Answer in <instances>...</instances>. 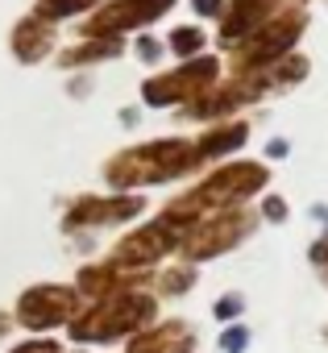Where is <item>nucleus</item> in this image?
Listing matches in <instances>:
<instances>
[{
    "mask_svg": "<svg viewBox=\"0 0 328 353\" xmlns=\"http://www.w3.org/2000/svg\"><path fill=\"white\" fill-rule=\"evenodd\" d=\"M278 9V0H229L221 17V46H241L254 30H262Z\"/></svg>",
    "mask_w": 328,
    "mask_h": 353,
    "instance_id": "nucleus-13",
    "label": "nucleus"
},
{
    "mask_svg": "<svg viewBox=\"0 0 328 353\" xmlns=\"http://www.w3.org/2000/svg\"><path fill=\"white\" fill-rule=\"evenodd\" d=\"M324 341H328V328H324Z\"/></svg>",
    "mask_w": 328,
    "mask_h": 353,
    "instance_id": "nucleus-31",
    "label": "nucleus"
},
{
    "mask_svg": "<svg viewBox=\"0 0 328 353\" xmlns=\"http://www.w3.org/2000/svg\"><path fill=\"white\" fill-rule=\"evenodd\" d=\"M307 258H311V266H316V270H324V279H328V237H320V241L307 250Z\"/></svg>",
    "mask_w": 328,
    "mask_h": 353,
    "instance_id": "nucleus-26",
    "label": "nucleus"
},
{
    "mask_svg": "<svg viewBox=\"0 0 328 353\" xmlns=\"http://www.w3.org/2000/svg\"><path fill=\"white\" fill-rule=\"evenodd\" d=\"M204 42H208V34H204L200 26H175L171 38H167V50L187 63V59H200V54H204Z\"/></svg>",
    "mask_w": 328,
    "mask_h": 353,
    "instance_id": "nucleus-18",
    "label": "nucleus"
},
{
    "mask_svg": "<svg viewBox=\"0 0 328 353\" xmlns=\"http://www.w3.org/2000/svg\"><path fill=\"white\" fill-rule=\"evenodd\" d=\"M200 332L192 328V320L183 316H158L154 324H145L141 332H133L121 353H196Z\"/></svg>",
    "mask_w": 328,
    "mask_h": 353,
    "instance_id": "nucleus-11",
    "label": "nucleus"
},
{
    "mask_svg": "<svg viewBox=\"0 0 328 353\" xmlns=\"http://www.w3.org/2000/svg\"><path fill=\"white\" fill-rule=\"evenodd\" d=\"M171 9H175V0H104L96 13L83 17L79 34L83 38H121L125 42V34L154 26L162 13H171Z\"/></svg>",
    "mask_w": 328,
    "mask_h": 353,
    "instance_id": "nucleus-10",
    "label": "nucleus"
},
{
    "mask_svg": "<svg viewBox=\"0 0 328 353\" xmlns=\"http://www.w3.org/2000/svg\"><path fill=\"white\" fill-rule=\"evenodd\" d=\"M192 9H196L200 17H225L229 0H192Z\"/></svg>",
    "mask_w": 328,
    "mask_h": 353,
    "instance_id": "nucleus-25",
    "label": "nucleus"
},
{
    "mask_svg": "<svg viewBox=\"0 0 328 353\" xmlns=\"http://www.w3.org/2000/svg\"><path fill=\"white\" fill-rule=\"evenodd\" d=\"M183 241H187V229L175 225V221H167V216L158 212L154 221H145V225H137V229H125V233L108 245L104 262H112L121 274H154L158 262L171 258V254H179Z\"/></svg>",
    "mask_w": 328,
    "mask_h": 353,
    "instance_id": "nucleus-4",
    "label": "nucleus"
},
{
    "mask_svg": "<svg viewBox=\"0 0 328 353\" xmlns=\"http://www.w3.org/2000/svg\"><path fill=\"white\" fill-rule=\"evenodd\" d=\"M54 46H59V30H54V21H46V17H38V13H25V17L13 26V34H9V50H13V59L25 63V67L46 63V59L54 54Z\"/></svg>",
    "mask_w": 328,
    "mask_h": 353,
    "instance_id": "nucleus-12",
    "label": "nucleus"
},
{
    "mask_svg": "<svg viewBox=\"0 0 328 353\" xmlns=\"http://www.w3.org/2000/svg\"><path fill=\"white\" fill-rule=\"evenodd\" d=\"M249 341H254V332L237 320V324H225V328H221L216 349H221V353H245V349H249Z\"/></svg>",
    "mask_w": 328,
    "mask_h": 353,
    "instance_id": "nucleus-20",
    "label": "nucleus"
},
{
    "mask_svg": "<svg viewBox=\"0 0 328 353\" xmlns=\"http://www.w3.org/2000/svg\"><path fill=\"white\" fill-rule=\"evenodd\" d=\"M254 225H258V216H254V212H245V208L212 212V216H204V221L187 233V241L179 245V262H192V266L212 262V258H221V254L237 250V245L254 233Z\"/></svg>",
    "mask_w": 328,
    "mask_h": 353,
    "instance_id": "nucleus-9",
    "label": "nucleus"
},
{
    "mask_svg": "<svg viewBox=\"0 0 328 353\" xmlns=\"http://www.w3.org/2000/svg\"><path fill=\"white\" fill-rule=\"evenodd\" d=\"M83 312V299L71 283H54V279H42V283H30L17 303H13V320H17V332L25 336H54L63 332L75 316Z\"/></svg>",
    "mask_w": 328,
    "mask_h": 353,
    "instance_id": "nucleus-5",
    "label": "nucleus"
},
{
    "mask_svg": "<svg viewBox=\"0 0 328 353\" xmlns=\"http://www.w3.org/2000/svg\"><path fill=\"white\" fill-rule=\"evenodd\" d=\"M104 5V0H38V17H46V21H67V17H88V13H96Z\"/></svg>",
    "mask_w": 328,
    "mask_h": 353,
    "instance_id": "nucleus-17",
    "label": "nucleus"
},
{
    "mask_svg": "<svg viewBox=\"0 0 328 353\" xmlns=\"http://www.w3.org/2000/svg\"><path fill=\"white\" fill-rule=\"evenodd\" d=\"M121 54H125L121 38H83V42L59 50V67L63 71H83V67H96V63H108V59H121Z\"/></svg>",
    "mask_w": 328,
    "mask_h": 353,
    "instance_id": "nucleus-14",
    "label": "nucleus"
},
{
    "mask_svg": "<svg viewBox=\"0 0 328 353\" xmlns=\"http://www.w3.org/2000/svg\"><path fill=\"white\" fill-rule=\"evenodd\" d=\"M196 283H200V266H192V262H171V266H158V270H154L150 291H154L158 299H183V295H192Z\"/></svg>",
    "mask_w": 328,
    "mask_h": 353,
    "instance_id": "nucleus-16",
    "label": "nucleus"
},
{
    "mask_svg": "<svg viewBox=\"0 0 328 353\" xmlns=\"http://www.w3.org/2000/svg\"><path fill=\"white\" fill-rule=\"evenodd\" d=\"M266 183H270V170H266L262 162H225V166H216L212 174H204V179H200L187 196L171 200L167 208H162V216L175 221V225H183V229L192 233L204 216L241 208V204H245L249 196H258Z\"/></svg>",
    "mask_w": 328,
    "mask_h": 353,
    "instance_id": "nucleus-3",
    "label": "nucleus"
},
{
    "mask_svg": "<svg viewBox=\"0 0 328 353\" xmlns=\"http://www.w3.org/2000/svg\"><path fill=\"white\" fill-rule=\"evenodd\" d=\"M262 221L283 225V221H287V200H283V196H266V200H262Z\"/></svg>",
    "mask_w": 328,
    "mask_h": 353,
    "instance_id": "nucleus-24",
    "label": "nucleus"
},
{
    "mask_svg": "<svg viewBox=\"0 0 328 353\" xmlns=\"http://www.w3.org/2000/svg\"><path fill=\"white\" fill-rule=\"evenodd\" d=\"M287 154H291V141H287V137L266 141V158H287Z\"/></svg>",
    "mask_w": 328,
    "mask_h": 353,
    "instance_id": "nucleus-29",
    "label": "nucleus"
},
{
    "mask_svg": "<svg viewBox=\"0 0 328 353\" xmlns=\"http://www.w3.org/2000/svg\"><path fill=\"white\" fill-rule=\"evenodd\" d=\"M5 353H67V341L63 336H21Z\"/></svg>",
    "mask_w": 328,
    "mask_h": 353,
    "instance_id": "nucleus-21",
    "label": "nucleus"
},
{
    "mask_svg": "<svg viewBox=\"0 0 328 353\" xmlns=\"http://www.w3.org/2000/svg\"><path fill=\"white\" fill-rule=\"evenodd\" d=\"M221 79V59L212 54H200V59H187L179 63L175 71H162V75H150L141 83V100L150 108H175V104H192L200 100L204 92H212Z\"/></svg>",
    "mask_w": 328,
    "mask_h": 353,
    "instance_id": "nucleus-6",
    "label": "nucleus"
},
{
    "mask_svg": "<svg viewBox=\"0 0 328 353\" xmlns=\"http://www.w3.org/2000/svg\"><path fill=\"white\" fill-rule=\"evenodd\" d=\"M92 92V75H75L71 83H67V96H75V100H83Z\"/></svg>",
    "mask_w": 328,
    "mask_h": 353,
    "instance_id": "nucleus-28",
    "label": "nucleus"
},
{
    "mask_svg": "<svg viewBox=\"0 0 328 353\" xmlns=\"http://www.w3.org/2000/svg\"><path fill=\"white\" fill-rule=\"evenodd\" d=\"M241 312H245V299H241L237 291H229V295H221V299L212 303V320H216V324H237Z\"/></svg>",
    "mask_w": 328,
    "mask_h": 353,
    "instance_id": "nucleus-22",
    "label": "nucleus"
},
{
    "mask_svg": "<svg viewBox=\"0 0 328 353\" xmlns=\"http://www.w3.org/2000/svg\"><path fill=\"white\" fill-rule=\"evenodd\" d=\"M137 121H141V108H121V125L125 129H133Z\"/></svg>",
    "mask_w": 328,
    "mask_h": 353,
    "instance_id": "nucleus-30",
    "label": "nucleus"
},
{
    "mask_svg": "<svg viewBox=\"0 0 328 353\" xmlns=\"http://www.w3.org/2000/svg\"><path fill=\"white\" fill-rule=\"evenodd\" d=\"M17 332V320H13V307H5V303H0V345H5L9 336Z\"/></svg>",
    "mask_w": 328,
    "mask_h": 353,
    "instance_id": "nucleus-27",
    "label": "nucleus"
},
{
    "mask_svg": "<svg viewBox=\"0 0 328 353\" xmlns=\"http://www.w3.org/2000/svg\"><path fill=\"white\" fill-rule=\"evenodd\" d=\"M245 141H249V125H245V121H225V125H212V129L196 141L200 166H204V162H216V158H225V154H237Z\"/></svg>",
    "mask_w": 328,
    "mask_h": 353,
    "instance_id": "nucleus-15",
    "label": "nucleus"
},
{
    "mask_svg": "<svg viewBox=\"0 0 328 353\" xmlns=\"http://www.w3.org/2000/svg\"><path fill=\"white\" fill-rule=\"evenodd\" d=\"M303 75H307V59H303V54H287V59H278L274 67H266L270 88H291V83H299Z\"/></svg>",
    "mask_w": 328,
    "mask_h": 353,
    "instance_id": "nucleus-19",
    "label": "nucleus"
},
{
    "mask_svg": "<svg viewBox=\"0 0 328 353\" xmlns=\"http://www.w3.org/2000/svg\"><path fill=\"white\" fill-rule=\"evenodd\" d=\"M303 26H307V13H303V9L274 13V17H270L262 30H254V34H249V38L237 46V54H233V67H237V75L266 71V67H274L278 59H287V54H291V46L299 42Z\"/></svg>",
    "mask_w": 328,
    "mask_h": 353,
    "instance_id": "nucleus-7",
    "label": "nucleus"
},
{
    "mask_svg": "<svg viewBox=\"0 0 328 353\" xmlns=\"http://www.w3.org/2000/svg\"><path fill=\"white\" fill-rule=\"evenodd\" d=\"M145 212V196H133V192H112V196H75L67 208H63V233L75 237V233H100V229H121L129 221H137Z\"/></svg>",
    "mask_w": 328,
    "mask_h": 353,
    "instance_id": "nucleus-8",
    "label": "nucleus"
},
{
    "mask_svg": "<svg viewBox=\"0 0 328 353\" xmlns=\"http://www.w3.org/2000/svg\"><path fill=\"white\" fill-rule=\"evenodd\" d=\"M200 166L196 141L187 137H154L141 145H125L104 162V183L112 192H137V188H158L175 183Z\"/></svg>",
    "mask_w": 328,
    "mask_h": 353,
    "instance_id": "nucleus-2",
    "label": "nucleus"
},
{
    "mask_svg": "<svg viewBox=\"0 0 328 353\" xmlns=\"http://www.w3.org/2000/svg\"><path fill=\"white\" fill-rule=\"evenodd\" d=\"M133 54H137L145 67H154L162 54H167V42H162V38H154V34H137V42H133Z\"/></svg>",
    "mask_w": 328,
    "mask_h": 353,
    "instance_id": "nucleus-23",
    "label": "nucleus"
},
{
    "mask_svg": "<svg viewBox=\"0 0 328 353\" xmlns=\"http://www.w3.org/2000/svg\"><path fill=\"white\" fill-rule=\"evenodd\" d=\"M158 316H162V299L150 287H121L96 303H83V312L63 332H67V345H79V349H116Z\"/></svg>",
    "mask_w": 328,
    "mask_h": 353,
    "instance_id": "nucleus-1",
    "label": "nucleus"
}]
</instances>
